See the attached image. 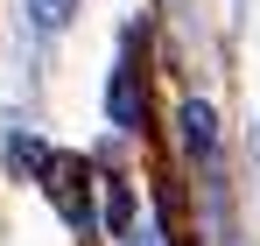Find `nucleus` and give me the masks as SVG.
<instances>
[{"instance_id": "1", "label": "nucleus", "mask_w": 260, "mask_h": 246, "mask_svg": "<svg viewBox=\"0 0 260 246\" xmlns=\"http://www.w3.org/2000/svg\"><path fill=\"white\" fill-rule=\"evenodd\" d=\"M106 106H113V127H148V84H141V64L120 56L113 64V84H106Z\"/></svg>"}, {"instance_id": "2", "label": "nucleus", "mask_w": 260, "mask_h": 246, "mask_svg": "<svg viewBox=\"0 0 260 246\" xmlns=\"http://www.w3.org/2000/svg\"><path fill=\"white\" fill-rule=\"evenodd\" d=\"M183 148H190L197 162H211V155H218V113L204 106V99L183 106Z\"/></svg>"}, {"instance_id": "3", "label": "nucleus", "mask_w": 260, "mask_h": 246, "mask_svg": "<svg viewBox=\"0 0 260 246\" xmlns=\"http://www.w3.org/2000/svg\"><path fill=\"white\" fill-rule=\"evenodd\" d=\"M28 14H36L43 28H63V21L78 14V0H28Z\"/></svg>"}]
</instances>
